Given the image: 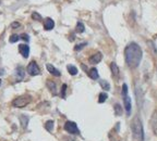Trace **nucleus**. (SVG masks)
Segmentation results:
<instances>
[{
  "label": "nucleus",
  "instance_id": "obj_1",
  "mask_svg": "<svg viewBox=\"0 0 157 141\" xmlns=\"http://www.w3.org/2000/svg\"><path fill=\"white\" fill-rule=\"evenodd\" d=\"M142 55H143V52H142L141 47L139 46L136 42H131L124 49L126 62L130 69L138 67L142 60Z\"/></svg>",
  "mask_w": 157,
  "mask_h": 141
},
{
  "label": "nucleus",
  "instance_id": "obj_2",
  "mask_svg": "<svg viewBox=\"0 0 157 141\" xmlns=\"http://www.w3.org/2000/svg\"><path fill=\"white\" fill-rule=\"evenodd\" d=\"M131 130H132V135L133 138L138 141L144 140V130H143V125H142L141 119L139 118V116L132 119L131 122Z\"/></svg>",
  "mask_w": 157,
  "mask_h": 141
},
{
  "label": "nucleus",
  "instance_id": "obj_3",
  "mask_svg": "<svg viewBox=\"0 0 157 141\" xmlns=\"http://www.w3.org/2000/svg\"><path fill=\"white\" fill-rule=\"evenodd\" d=\"M31 101V97L30 95H22L19 97L12 101V105L14 107H26L27 104Z\"/></svg>",
  "mask_w": 157,
  "mask_h": 141
},
{
  "label": "nucleus",
  "instance_id": "obj_4",
  "mask_svg": "<svg viewBox=\"0 0 157 141\" xmlns=\"http://www.w3.org/2000/svg\"><path fill=\"white\" fill-rule=\"evenodd\" d=\"M27 73L32 75V76H36V75H39L40 74V69H39L38 65L35 61L30 62V64L27 65Z\"/></svg>",
  "mask_w": 157,
  "mask_h": 141
},
{
  "label": "nucleus",
  "instance_id": "obj_5",
  "mask_svg": "<svg viewBox=\"0 0 157 141\" xmlns=\"http://www.w3.org/2000/svg\"><path fill=\"white\" fill-rule=\"evenodd\" d=\"M65 129L69 133H71V135H77V133H80V130H79L77 124L74 122L68 121V122L65 124Z\"/></svg>",
  "mask_w": 157,
  "mask_h": 141
},
{
  "label": "nucleus",
  "instance_id": "obj_6",
  "mask_svg": "<svg viewBox=\"0 0 157 141\" xmlns=\"http://www.w3.org/2000/svg\"><path fill=\"white\" fill-rule=\"evenodd\" d=\"M123 104H124V109H126V113L128 116L131 114V109H132V103H131V98L129 95L123 97Z\"/></svg>",
  "mask_w": 157,
  "mask_h": 141
},
{
  "label": "nucleus",
  "instance_id": "obj_7",
  "mask_svg": "<svg viewBox=\"0 0 157 141\" xmlns=\"http://www.w3.org/2000/svg\"><path fill=\"white\" fill-rule=\"evenodd\" d=\"M151 126H152L154 135L157 136V110L155 111L153 113V115H152V118H151Z\"/></svg>",
  "mask_w": 157,
  "mask_h": 141
},
{
  "label": "nucleus",
  "instance_id": "obj_8",
  "mask_svg": "<svg viewBox=\"0 0 157 141\" xmlns=\"http://www.w3.org/2000/svg\"><path fill=\"white\" fill-rule=\"evenodd\" d=\"M19 51L23 58H28V55H30V47L27 46V45L21 43L19 46Z\"/></svg>",
  "mask_w": 157,
  "mask_h": 141
},
{
  "label": "nucleus",
  "instance_id": "obj_9",
  "mask_svg": "<svg viewBox=\"0 0 157 141\" xmlns=\"http://www.w3.org/2000/svg\"><path fill=\"white\" fill-rule=\"evenodd\" d=\"M102 59H103V54L100 53V52H97V53L93 54L92 57L90 58L88 61H90L91 64L95 65V64H97V63H99V62L102 61Z\"/></svg>",
  "mask_w": 157,
  "mask_h": 141
},
{
  "label": "nucleus",
  "instance_id": "obj_10",
  "mask_svg": "<svg viewBox=\"0 0 157 141\" xmlns=\"http://www.w3.org/2000/svg\"><path fill=\"white\" fill-rule=\"evenodd\" d=\"M44 27H45L46 31L53 29V28L55 27V22L53 21V19H50V18L45 19V21H44Z\"/></svg>",
  "mask_w": 157,
  "mask_h": 141
},
{
  "label": "nucleus",
  "instance_id": "obj_11",
  "mask_svg": "<svg viewBox=\"0 0 157 141\" xmlns=\"http://www.w3.org/2000/svg\"><path fill=\"white\" fill-rule=\"evenodd\" d=\"M24 75H25V71H24V69L23 67H21V66H19V67L16 69V80H18V81H21V80L24 78Z\"/></svg>",
  "mask_w": 157,
  "mask_h": 141
},
{
  "label": "nucleus",
  "instance_id": "obj_12",
  "mask_svg": "<svg viewBox=\"0 0 157 141\" xmlns=\"http://www.w3.org/2000/svg\"><path fill=\"white\" fill-rule=\"evenodd\" d=\"M46 67H47V69H48V72H49L50 74H53L54 76L59 77L60 75H61V74H60V72H59V71H58V69H56L55 66H53L51 64H47V65H46Z\"/></svg>",
  "mask_w": 157,
  "mask_h": 141
},
{
  "label": "nucleus",
  "instance_id": "obj_13",
  "mask_svg": "<svg viewBox=\"0 0 157 141\" xmlns=\"http://www.w3.org/2000/svg\"><path fill=\"white\" fill-rule=\"evenodd\" d=\"M110 69H111V73H112V76L117 78V77L119 76V73H120V71H119L118 65L116 64L115 62L110 63Z\"/></svg>",
  "mask_w": 157,
  "mask_h": 141
},
{
  "label": "nucleus",
  "instance_id": "obj_14",
  "mask_svg": "<svg viewBox=\"0 0 157 141\" xmlns=\"http://www.w3.org/2000/svg\"><path fill=\"white\" fill-rule=\"evenodd\" d=\"M88 76L91 77L92 79H94V80L98 79L99 75H98V71L96 69V67H93V69H91L90 71H88Z\"/></svg>",
  "mask_w": 157,
  "mask_h": 141
},
{
  "label": "nucleus",
  "instance_id": "obj_15",
  "mask_svg": "<svg viewBox=\"0 0 157 141\" xmlns=\"http://www.w3.org/2000/svg\"><path fill=\"white\" fill-rule=\"evenodd\" d=\"M47 87H48V89H49L50 91L53 92L54 95H56V92H57V88H56V84H55L54 81L47 80Z\"/></svg>",
  "mask_w": 157,
  "mask_h": 141
},
{
  "label": "nucleus",
  "instance_id": "obj_16",
  "mask_svg": "<svg viewBox=\"0 0 157 141\" xmlns=\"http://www.w3.org/2000/svg\"><path fill=\"white\" fill-rule=\"evenodd\" d=\"M45 128H46L47 131L51 133L53 129H54V121H47V122L45 123Z\"/></svg>",
  "mask_w": 157,
  "mask_h": 141
},
{
  "label": "nucleus",
  "instance_id": "obj_17",
  "mask_svg": "<svg viewBox=\"0 0 157 141\" xmlns=\"http://www.w3.org/2000/svg\"><path fill=\"white\" fill-rule=\"evenodd\" d=\"M67 69H68V72H69L71 75H77V69L75 66H73V65H68V66H67Z\"/></svg>",
  "mask_w": 157,
  "mask_h": 141
},
{
  "label": "nucleus",
  "instance_id": "obj_18",
  "mask_svg": "<svg viewBox=\"0 0 157 141\" xmlns=\"http://www.w3.org/2000/svg\"><path fill=\"white\" fill-rule=\"evenodd\" d=\"M107 98H108L107 93H106V92H102V93H99V97H98V102L104 103L106 100H107Z\"/></svg>",
  "mask_w": 157,
  "mask_h": 141
},
{
  "label": "nucleus",
  "instance_id": "obj_19",
  "mask_svg": "<svg viewBox=\"0 0 157 141\" xmlns=\"http://www.w3.org/2000/svg\"><path fill=\"white\" fill-rule=\"evenodd\" d=\"M99 84H100V86H102V88H103L104 90H106V91H108V90L110 89V85L108 84L106 80H100Z\"/></svg>",
  "mask_w": 157,
  "mask_h": 141
},
{
  "label": "nucleus",
  "instance_id": "obj_20",
  "mask_svg": "<svg viewBox=\"0 0 157 141\" xmlns=\"http://www.w3.org/2000/svg\"><path fill=\"white\" fill-rule=\"evenodd\" d=\"M85 31V26L82 22H77V33H84Z\"/></svg>",
  "mask_w": 157,
  "mask_h": 141
},
{
  "label": "nucleus",
  "instance_id": "obj_21",
  "mask_svg": "<svg viewBox=\"0 0 157 141\" xmlns=\"http://www.w3.org/2000/svg\"><path fill=\"white\" fill-rule=\"evenodd\" d=\"M115 113H116V115H121L122 114V107H121V105L120 104H115Z\"/></svg>",
  "mask_w": 157,
  "mask_h": 141
},
{
  "label": "nucleus",
  "instance_id": "obj_22",
  "mask_svg": "<svg viewBox=\"0 0 157 141\" xmlns=\"http://www.w3.org/2000/svg\"><path fill=\"white\" fill-rule=\"evenodd\" d=\"M20 39V36L16 34H13L11 35V37H10V39H9V41L11 42V43H14V42H16L18 40Z\"/></svg>",
  "mask_w": 157,
  "mask_h": 141
},
{
  "label": "nucleus",
  "instance_id": "obj_23",
  "mask_svg": "<svg viewBox=\"0 0 157 141\" xmlns=\"http://www.w3.org/2000/svg\"><path fill=\"white\" fill-rule=\"evenodd\" d=\"M86 45H87V42H82V43L77 45V46L74 47V50H75V51H80V50H82V48H84Z\"/></svg>",
  "mask_w": 157,
  "mask_h": 141
},
{
  "label": "nucleus",
  "instance_id": "obj_24",
  "mask_svg": "<svg viewBox=\"0 0 157 141\" xmlns=\"http://www.w3.org/2000/svg\"><path fill=\"white\" fill-rule=\"evenodd\" d=\"M32 18H33L35 21H42V16H40V14H39V13H37V12H33Z\"/></svg>",
  "mask_w": 157,
  "mask_h": 141
},
{
  "label": "nucleus",
  "instance_id": "obj_25",
  "mask_svg": "<svg viewBox=\"0 0 157 141\" xmlns=\"http://www.w3.org/2000/svg\"><path fill=\"white\" fill-rule=\"evenodd\" d=\"M126 95H128V86H126V84H123V86H122V97H126Z\"/></svg>",
  "mask_w": 157,
  "mask_h": 141
},
{
  "label": "nucleus",
  "instance_id": "obj_26",
  "mask_svg": "<svg viewBox=\"0 0 157 141\" xmlns=\"http://www.w3.org/2000/svg\"><path fill=\"white\" fill-rule=\"evenodd\" d=\"M65 90H67V85L63 84L61 88V93H60V95H61L62 98H65Z\"/></svg>",
  "mask_w": 157,
  "mask_h": 141
},
{
  "label": "nucleus",
  "instance_id": "obj_27",
  "mask_svg": "<svg viewBox=\"0 0 157 141\" xmlns=\"http://www.w3.org/2000/svg\"><path fill=\"white\" fill-rule=\"evenodd\" d=\"M20 38H22L23 40H25V41H28V40H30V38H28V35H26V34H22L21 36H20Z\"/></svg>",
  "mask_w": 157,
  "mask_h": 141
},
{
  "label": "nucleus",
  "instance_id": "obj_28",
  "mask_svg": "<svg viewBox=\"0 0 157 141\" xmlns=\"http://www.w3.org/2000/svg\"><path fill=\"white\" fill-rule=\"evenodd\" d=\"M11 26L13 27V28H16V27H20V23H18V22H13V23L11 24Z\"/></svg>",
  "mask_w": 157,
  "mask_h": 141
},
{
  "label": "nucleus",
  "instance_id": "obj_29",
  "mask_svg": "<svg viewBox=\"0 0 157 141\" xmlns=\"http://www.w3.org/2000/svg\"><path fill=\"white\" fill-rule=\"evenodd\" d=\"M0 74H4V69H1V71H0Z\"/></svg>",
  "mask_w": 157,
  "mask_h": 141
},
{
  "label": "nucleus",
  "instance_id": "obj_30",
  "mask_svg": "<svg viewBox=\"0 0 157 141\" xmlns=\"http://www.w3.org/2000/svg\"><path fill=\"white\" fill-rule=\"evenodd\" d=\"M0 85H1V79H0Z\"/></svg>",
  "mask_w": 157,
  "mask_h": 141
}]
</instances>
